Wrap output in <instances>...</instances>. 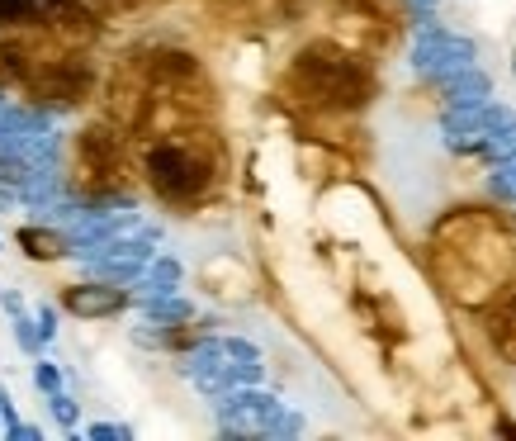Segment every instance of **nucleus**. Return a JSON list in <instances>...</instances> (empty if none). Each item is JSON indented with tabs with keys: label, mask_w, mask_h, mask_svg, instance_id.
<instances>
[{
	"label": "nucleus",
	"mask_w": 516,
	"mask_h": 441,
	"mask_svg": "<svg viewBox=\"0 0 516 441\" xmlns=\"http://www.w3.org/2000/svg\"><path fill=\"white\" fill-rule=\"evenodd\" d=\"M483 332H488V347L498 351V361L516 366V280L483 309Z\"/></svg>",
	"instance_id": "nucleus-7"
},
{
	"label": "nucleus",
	"mask_w": 516,
	"mask_h": 441,
	"mask_svg": "<svg viewBox=\"0 0 516 441\" xmlns=\"http://www.w3.org/2000/svg\"><path fill=\"white\" fill-rule=\"evenodd\" d=\"M143 176L171 209H195L218 195V185L228 176V152L204 119L176 124V129L147 138Z\"/></svg>",
	"instance_id": "nucleus-2"
},
{
	"label": "nucleus",
	"mask_w": 516,
	"mask_h": 441,
	"mask_svg": "<svg viewBox=\"0 0 516 441\" xmlns=\"http://www.w3.org/2000/svg\"><path fill=\"white\" fill-rule=\"evenodd\" d=\"M327 34L374 57L403 34V5L398 0H327Z\"/></svg>",
	"instance_id": "nucleus-4"
},
{
	"label": "nucleus",
	"mask_w": 516,
	"mask_h": 441,
	"mask_svg": "<svg viewBox=\"0 0 516 441\" xmlns=\"http://www.w3.org/2000/svg\"><path fill=\"white\" fill-rule=\"evenodd\" d=\"M128 133L119 124H90L76 143V185L86 195H114L128 185Z\"/></svg>",
	"instance_id": "nucleus-5"
},
{
	"label": "nucleus",
	"mask_w": 516,
	"mask_h": 441,
	"mask_svg": "<svg viewBox=\"0 0 516 441\" xmlns=\"http://www.w3.org/2000/svg\"><path fill=\"white\" fill-rule=\"evenodd\" d=\"M285 95L308 114H351L365 110L374 95L370 57L346 48L341 38H318L294 53L285 72Z\"/></svg>",
	"instance_id": "nucleus-3"
},
{
	"label": "nucleus",
	"mask_w": 516,
	"mask_h": 441,
	"mask_svg": "<svg viewBox=\"0 0 516 441\" xmlns=\"http://www.w3.org/2000/svg\"><path fill=\"white\" fill-rule=\"evenodd\" d=\"M81 0H0V24L5 29H29V24H53Z\"/></svg>",
	"instance_id": "nucleus-8"
},
{
	"label": "nucleus",
	"mask_w": 516,
	"mask_h": 441,
	"mask_svg": "<svg viewBox=\"0 0 516 441\" xmlns=\"http://www.w3.org/2000/svg\"><path fill=\"white\" fill-rule=\"evenodd\" d=\"M303 10V0H214V15L228 29H275Z\"/></svg>",
	"instance_id": "nucleus-6"
},
{
	"label": "nucleus",
	"mask_w": 516,
	"mask_h": 441,
	"mask_svg": "<svg viewBox=\"0 0 516 441\" xmlns=\"http://www.w3.org/2000/svg\"><path fill=\"white\" fill-rule=\"evenodd\" d=\"M427 271L460 309H488L516 280V223L498 209H450L427 238Z\"/></svg>",
	"instance_id": "nucleus-1"
},
{
	"label": "nucleus",
	"mask_w": 516,
	"mask_h": 441,
	"mask_svg": "<svg viewBox=\"0 0 516 441\" xmlns=\"http://www.w3.org/2000/svg\"><path fill=\"white\" fill-rule=\"evenodd\" d=\"M67 304L76 313H100V309H114V304H124L119 294H105V299H95V294H67Z\"/></svg>",
	"instance_id": "nucleus-10"
},
{
	"label": "nucleus",
	"mask_w": 516,
	"mask_h": 441,
	"mask_svg": "<svg viewBox=\"0 0 516 441\" xmlns=\"http://www.w3.org/2000/svg\"><path fill=\"white\" fill-rule=\"evenodd\" d=\"M24 247H34L29 257H43V261H53V257H62V242L53 238V233H24Z\"/></svg>",
	"instance_id": "nucleus-9"
},
{
	"label": "nucleus",
	"mask_w": 516,
	"mask_h": 441,
	"mask_svg": "<svg viewBox=\"0 0 516 441\" xmlns=\"http://www.w3.org/2000/svg\"><path fill=\"white\" fill-rule=\"evenodd\" d=\"M95 5H100V10H119V15H124V10H138V5H152V0H95Z\"/></svg>",
	"instance_id": "nucleus-11"
}]
</instances>
